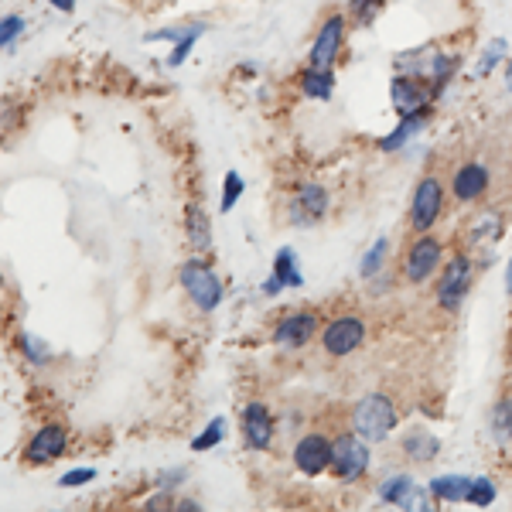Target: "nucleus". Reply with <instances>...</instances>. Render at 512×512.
<instances>
[{
    "instance_id": "nucleus-1",
    "label": "nucleus",
    "mask_w": 512,
    "mask_h": 512,
    "mask_svg": "<svg viewBox=\"0 0 512 512\" xmlns=\"http://www.w3.org/2000/svg\"><path fill=\"white\" fill-rule=\"evenodd\" d=\"M349 420H352V431L359 434L362 441L379 444L396 431L400 414H396V403L386 393H366L355 400Z\"/></svg>"
},
{
    "instance_id": "nucleus-2",
    "label": "nucleus",
    "mask_w": 512,
    "mask_h": 512,
    "mask_svg": "<svg viewBox=\"0 0 512 512\" xmlns=\"http://www.w3.org/2000/svg\"><path fill=\"white\" fill-rule=\"evenodd\" d=\"M178 280H181V287H185L188 301H192L195 308L202 311V315H212V311H216L219 304H222V297H226V287H222L219 274L205 260L181 263Z\"/></svg>"
},
{
    "instance_id": "nucleus-3",
    "label": "nucleus",
    "mask_w": 512,
    "mask_h": 512,
    "mask_svg": "<svg viewBox=\"0 0 512 512\" xmlns=\"http://www.w3.org/2000/svg\"><path fill=\"white\" fill-rule=\"evenodd\" d=\"M349 28H352L349 11L325 14V21L318 24L315 41H311V48H308V65H318V69H335V62L342 59L345 41H349Z\"/></svg>"
},
{
    "instance_id": "nucleus-4",
    "label": "nucleus",
    "mask_w": 512,
    "mask_h": 512,
    "mask_svg": "<svg viewBox=\"0 0 512 512\" xmlns=\"http://www.w3.org/2000/svg\"><path fill=\"white\" fill-rule=\"evenodd\" d=\"M475 284V260L468 253H451V260L441 267V280H437V308L441 311H458L465 304V297L472 294Z\"/></svg>"
},
{
    "instance_id": "nucleus-5",
    "label": "nucleus",
    "mask_w": 512,
    "mask_h": 512,
    "mask_svg": "<svg viewBox=\"0 0 512 512\" xmlns=\"http://www.w3.org/2000/svg\"><path fill=\"white\" fill-rule=\"evenodd\" d=\"M441 267H444V243L431 233H417V239L403 253V280L420 287Z\"/></svg>"
},
{
    "instance_id": "nucleus-6",
    "label": "nucleus",
    "mask_w": 512,
    "mask_h": 512,
    "mask_svg": "<svg viewBox=\"0 0 512 512\" xmlns=\"http://www.w3.org/2000/svg\"><path fill=\"white\" fill-rule=\"evenodd\" d=\"M444 212V181L437 175H424L417 181L414 198H410V229L414 233H431Z\"/></svg>"
},
{
    "instance_id": "nucleus-7",
    "label": "nucleus",
    "mask_w": 512,
    "mask_h": 512,
    "mask_svg": "<svg viewBox=\"0 0 512 512\" xmlns=\"http://www.w3.org/2000/svg\"><path fill=\"white\" fill-rule=\"evenodd\" d=\"M318 332H321V315L304 308V311H291V315L280 318L274 325V332H270V342L284 352H301L315 342Z\"/></svg>"
},
{
    "instance_id": "nucleus-8",
    "label": "nucleus",
    "mask_w": 512,
    "mask_h": 512,
    "mask_svg": "<svg viewBox=\"0 0 512 512\" xmlns=\"http://www.w3.org/2000/svg\"><path fill=\"white\" fill-rule=\"evenodd\" d=\"M379 502H386V506H400V509H434V492L431 485H420L414 475L407 472H396V475H386L383 482H379Z\"/></svg>"
},
{
    "instance_id": "nucleus-9",
    "label": "nucleus",
    "mask_w": 512,
    "mask_h": 512,
    "mask_svg": "<svg viewBox=\"0 0 512 512\" xmlns=\"http://www.w3.org/2000/svg\"><path fill=\"white\" fill-rule=\"evenodd\" d=\"M328 209H332L328 188L321 181H301L287 202V222L291 226H315L328 216Z\"/></svg>"
},
{
    "instance_id": "nucleus-10",
    "label": "nucleus",
    "mask_w": 512,
    "mask_h": 512,
    "mask_svg": "<svg viewBox=\"0 0 512 512\" xmlns=\"http://www.w3.org/2000/svg\"><path fill=\"white\" fill-rule=\"evenodd\" d=\"M373 465V454H369V441H362L359 434H342L335 437V461H332V475L338 482L352 485Z\"/></svg>"
},
{
    "instance_id": "nucleus-11",
    "label": "nucleus",
    "mask_w": 512,
    "mask_h": 512,
    "mask_svg": "<svg viewBox=\"0 0 512 512\" xmlns=\"http://www.w3.org/2000/svg\"><path fill=\"white\" fill-rule=\"evenodd\" d=\"M366 342V321L359 315H338L321 328V349L332 359H345V355L359 352Z\"/></svg>"
},
{
    "instance_id": "nucleus-12",
    "label": "nucleus",
    "mask_w": 512,
    "mask_h": 512,
    "mask_svg": "<svg viewBox=\"0 0 512 512\" xmlns=\"http://www.w3.org/2000/svg\"><path fill=\"white\" fill-rule=\"evenodd\" d=\"M294 468L308 478H318L325 472H332V461H335V441H328L325 434L311 431L304 434L301 441L294 444Z\"/></svg>"
},
{
    "instance_id": "nucleus-13",
    "label": "nucleus",
    "mask_w": 512,
    "mask_h": 512,
    "mask_svg": "<svg viewBox=\"0 0 512 512\" xmlns=\"http://www.w3.org/2000/svg\"><path fill=\"white\" fill-rule=\"evenodd\" d=\"M239 434H243V444L250 451H270L277 434V420L270 414L267 403L253 400L243 407V420H239Z\"/></svg>"
},
{
    "instance_id": "nucleus-14",
    "label": "nucleus",
    "mask_w": 512,
    "mask_h": 512,
    "mask_svg": "<svg viewBox=\"0 0 512 512\" xmlns=\"http://www.w3.org/2000/svg\"><path fill=\"white\" fill-rule=\"evenodd\" d=\"M65 448H69V431L59 420H52V424H41L31 434V441L24 444V461L28 465H52V461L62 458Z\"/></svg>"
},
{
    "instance_id": "nucleus-15",
    "label": "nucleus",
    "mask_w": 512,
    "mask_h": 512,
    "mask_svg": "<svg viewBox=\"0 0 512 512\" xmlns=\"http://www.w3.org/2000/svg\"><path fill=\"white\" fill-rule=\"evenodd\" d=\"M390 103L396 110V117H410V113H424L431 110L434 96H431V86L427 79L420 76H396L390 79Z\"/></svg>"
},
{
    "instance_id": "nucleus-16",
    "label": "nucleus",
    "mask_w": 512,
    "mask_h": 512,
    "mask_svg": "<svg viewBox=\"0 0 512 512\" xmlns=\"http://www.w3.org/2000/svg\"><path fill=\"white\" fill-rule=\"evenodd\" d=\"M489 185H492V175L482 161L458 164L451 175V195H454V202H461V205H472L478 198H485L489 195Z\"/></svg>"
},
{
    "instance_id": "nucleus-17",
    "label": "nucleus",
    "mask_w": 512,
    "mask_h": 512,
    "mask_svg": "<svg viewBox=\"0 0 512 512\" xmlns=\"http://www.w3.org/2000/svg\"><path fill=\"white\" fill-rule=\"evenodd\" d=\"M502 233H506V219H502V212L499 209H478L465 226V243L472 246V250H489V246L499 243Z\"/></svg>"
},
{
    "instance_id": "nucleus-18",
    "label": "nucleus",
    "mask_w": 512,
    "mask_h": 512,
    "mask_svg": "<svg viewBox=\"0 0 512 512\" xmlns=\"http://www.w3.org/2000/svg\"><path fill=\"white\" fill-rule=\"evenodd\" d=\"M400 451L407 454L410 461L424 465V461H434L437 454H441V437H437L431 427H424V424L407 427V431L400 434Z\"/></svg>"
},
{
    "instance_id": "nucleus-19",
    "label": "nucleus",
    "mask_w": 512,
    "mask_h": 512,
    "mask_svg": "<svg viewBox=\"0 0 512 512\" xmlns=\"http://www.w3.org/2000/svg\"><path fill=\"white\" fill-rule=\"evenodd\" d=\"M297 93L304 99H315V103H328L335 96V69H318V65L301 69L297 72Z\"/></svg>"
},
{
    "instance_id": "nucleus-20",
    "label": "nucleus",
    "mask_w": 512,
    "mask_h": 512,
    "mask_svg": "<svg viewBox=\"0 0 512 512\" xmlns=\"http://www.w3.org/2000/svg\"><path fill=\"white\" fill-rule=\"evenodd\" d=\"M427 120H431V110H424V113H410V117H400V123L390 130L386 137H379V151L383 154H396V151H403V147L410 144L417 134H424V127H427Z\"/></svg>"
},
{
    "instance_id": "nucleus-21",
    "label": "nucleus",
    "mask_w": 512,
    "mask_h": 512,
    "mask_svg": "<svg viewBox=\"0 0 512 512\" xmlns=\"http://www.w3.org/2000/svg\"><path fill=\"white\" fill-rule=\"evenodd\" d=\"M434 55H437V48H431V45H417V48H407V52H396L393 55V72H396V76L427 79V76H431Z\"/></svg>"
},
{
    "instance_id": "nucleus-22",
    "label": "nucleus",
    "mask_w": 512,
    "mask_h": 512,
    "mask_svg": "<svg viewBox=\"0 0 512 512\" xmlns=\"http://www.w3.org/2000/svg\"><path fill=\"white\" fill-rule=\"evenodd\" d=\"M472 482L475 478L472 475H458V472H451V475H437L431 478V492H434V499L437 502H468V495H472Z\"/></svg>"
},
{
    "instance_id": "nucleus-23",
    "label": "nucleus",
    "mask_w": 512,
    "mask_h": 512,
    "mask_svg": "<svg viewBox=\"0 0 512 512\" xmlns=\"http://www.w3.org/2000/svg\"><path fill=\"white\" fill-rule=\"evenodd\" d=\"M458 69H461V59H458V55L441 52V48H437V55H434V62H431V76H427V86H431L434 103L444 96V89H448L451 82H454V76H458Z\"/></svg>"
},
{
    "instance_id": "nucleus-24",
    "label": "nucleus",
    "mask_w": 512,
    "mask_h": 512,
    "mask_svg": "<svg viewBox=\"0 0 512 512\" xmlns=\"http://www.w3.org/2000/svg\"><path fill=\"white\" fill-rule=\"evenodd\" d=\"M185 233H188V243H192V250L205 253L212 246V219L209 212L202 209V205H188L185 209Z\"/></svg>"
},
{
    "instance_id": "nucleus-25",
    "label": "nucleus",
    "mask_w": 512,
    "mask_h": 512,
    "mask_svg": "<svg viewBox=\"0 0 512 512\" xmlns=\"http://www.w3.org/2000/svg\"><path fill=\"white\" fill-rule=\"evenodd\" d=\"M489 434L499 448L512 444V396H499L495 407L489 410Z\"/></svg>"
},
{
    "instance_id": "nucleus-26",
    "label": "nucleus",
    "mask_w": 512,
    "mask_h": 512,
    "mask_svg": "<svg viewBox=\"0 0 512 512\" xmlns=\"http://www.w3.org/2000/svg\"><path fill=\"white\" fill-rule=\"evenodd\" d=\"M509 62V38H489L478 52V62H475V76L478 79H489L499 65Z\"/></svg>"
},
{
    "instance_id": "nucleus-27",
    "label": "nucleus",
    "mask_w": 512,
    "mask_h": 512,
    "mask_svg": "<svg viewBox=\"0 0 512 512\" xmlns=\"http://www.w3.org/2000/svg\"><path fill=\"white\" fill-rule=\"evenodd\" d=\"M274 277L284 284V291H297V287H304V274H301V267H297V253L291 250V246H280L277 250Z\"/></svg>"
},
{
    "instance_id": "nucleus-28",
    "label": "nucleus",
    "mask_w": 512,
    "mask_h": 512,
    "mask_svg": "<svg viewBox=\"0 0 512 512\" xmlns=\"http://www.w3.org/2000/svg\"><path fill=\"white\" fill-rule=\"evenodd\" d=\"M386 260H390V239L379 236L366 253H362L359 263V277L362 280H376L379 274H386Z\"/></svg>"
},
{
    "instance_id": "nucleus-29",
    "label": "nucleus",
    "mask_w": 512,
    "mask_h": 512,
    "mask_svg": "<svg viewBox=\"0 0 512 512\" xmlns=\"http://www.w3.org/2000/svg\"><path fill=\"white\" fill-rule=\"evenodd\" d=\"M18 352L31 362V366H48V362H52V345L31 332L18 335Z\"/></svg>"
},
{
    "instance_id": "nucleus-30",
    "label": "nucleus",
    "mask_w": 512,
    "mask_h": 512,
    "mask_svg": "<svg viewBox=\"0 0 512 512\" xmlns=\"http://www.w3.org/2000/svg\"><path fill=\"white\" fill-rule=\"evenodd\" d=\"M205 28H209V24H198V28L195 31H188V35L185 38H178L175 41V45H171V52H168V59H164V65H168V69H181V65H185L188 62V55H192L195 52V45H198V38H202L205 35Z\"/></svg>"
},
{
    "instance_id": "nucleus-31",
    "label": "nucleus",
    "mask_w": 512,
    "mask_h": 512,
    "mask_svg": "<svg viewBox=\"0 0 512 512\" xmlns=\"http://www.w3.org/2000/svg\"><path fill=\"white\" fill-rule=\"evenodd\" d=\"M24 28H28V18H24V14H14V11L4 14V21H0V48H4V55H11L14 48H18Z\"/></svg>"
},
{
    "instance_id": "nucleus-32",
    "label": "nucleus",
    "mask_w": 512,
    "mask_h": 512,
    "mask_svg": "<svg viewBox=\"0 0 512 512\" xmlns=\"http://www.w3.org/2000/svg\"><path fill=\"white\" fill-rule=\"evenodd\" d=\"M383 7H386V0H349L345 4V11H349V18L355 21V24H373L379 14H383Z\"/></svg>"
},
{
    "instance_id": "nucleus-33",
    "label": "nucleus",
    "mask_w": 512,
    "mask_h": 512,
    "mask_svg": "<svg viewBox=\"0 0 512 512\" xmlns=\"http://www.w3.org/2000/svg\"><path fill=\"white\" fill-rule=\"evenodd\" d=\"M222 441H226V417H216V420H209V427L192 441V451H212V448H219Z\"/></svg>"
},
{
    "instance_id": "nucleus-34",
    "label": "nucleus",
    "mask_w": 512,
    "mask_h": 512,
    "mask_svg": "<svg viewBox=\"0 0 512 512\" xmlns=\"http://www.w3.org/2000/svg\"><path fill=\"white\" fill-rule=\"evenodd\" d=\"M243 192H246V181H243V175H239V171H229L226 181H222L219 209H222V212H233V205L239 202V198H243Z\"/></svg>"
},
{
    "instance_id": "nucleus-35",
    "label": "nucleus",
    "mask_w": 512,
    "mask_h": 512,
    "mask_svg": "<svg viewBox=\"0 0 512 512\" xmlns=\"http://www.w3.org/2000/svg\"><path fill=\"white\" fill-rule=\"evenodd\" d=\"M495 499H499V489H495V482H492V478H485V475H478L475 482H472V495H468V506L489 509Z\"/></svg>"
},
{
    "instance_id": "nucleus-36",
    "label": "nucleus",
    "mask_w": 512,
    "mask_h": 512,
    "mask_svg": "<svg viewBox=\"0 0 512 512\" xmlns=\"http://www.w3.org/2000/svg\"><path fill=\"white\" fill-rule=\"evenodd\" d=\"M198 24L202 21H181V24H168V28H158V31H151V35H147V41H171V45H175L178 38H185L188 31H195Z\"/></svg>"
},
{
    "instance_id": "nucleus-37",
    "label": "nucleus",
    "mask_w": 512,
    "mask_h": 512,
    "mask_svg": "<svg viewBox=\"0 0 512 512\" xmlns=\"http://www.w3.org/2000/svg\"><path fill=\"white\" fill-rule=\"evenodd\" d=\"M86 482H96V468H72L59 478L62 489H82Z\"/></svg>"
},
{
    "instance_id": "nucleus-38",
    "label": "nucleus",
    "mask_w": 512,
    "mask_h": 512,
    "mask_svg": "<svg viewBox=\"0 0 512 512\" xmlns=\"http://www.w3.org/2000/svg\"><path fill=\"white\" fill-rule=\"evenodd\" d=\"M185 468H168V472H158L154 478V489H164V492H175L181 482H185Z\"/></svg>"
},
{
    "instance_id": "nucleus-39",
    "label": "nucleus",
    "mask_w": 512,
    "mask_h": 512,
    "mask_svg": "<svg viewBox=\"0 0 512 512\" xmlns=\"http://www.w3.org/2000/svg\"><path fill=\"white\" fill-rule=\"evenodd\" d=\"M260 291L267 294V297H277L280 291H284V284H280V280H277L274 274H270L267 280H263V287H260Z\"/></svg>"
},
{
    "instance_id": "nucleus-40",
    "label": "nucleus",
    "mask_w": 512,
    "mask_h": 512,
    "mask_svg": "<svg viewBox=\"0 0 512 512\" xmlns=\"http://www.w3.org/2000/svg\"><path fill=\"white\" fill-rule=\"evenodd\" d=\"M48 4H52L55 11H62V14H72V11H76L79 0H48Z\"/></svg>"
},
{
    "instance_id": "nucleus-41",
    "label": "nucleus",
    "mask_w": 512,
    "mask_h": 512,
    "mask_svg": "<svg viewBox=\"0 0 512 512\" xmlns=\"http://www.w3.org/2000/svg\"><path fill=\"white\" fill-rule=\"evenodd\" d=\"M175 509H185V512H195V509H202V506H198V502H195V499H178V502H175Z\"/></svg>"
},
{
    "instance_id": "nucleus-42",
    "label": "nucleus",
    "mask_w": 512,
    "mask_h": 512,
    "mask_svg": "<svg viewBox=\"0 0 512 512\" xmlns=\"http://www.w3.org/2000/svg\"><path fill=\"white\" fill-rule=\"evenodd\" d=\"M506 294L512 297V256L506 260Z\"/></svg>"
},
{
    "instance_id": "nucleus-43",
    "label": "nucleus",
    "mask_w": 512,
    "mask_h": 512,
    "mask_svg": "<svg viewBox=\"0 0 512 512\" xmlns=\"http://www.w3.org/2000/svg\"><path fill=\"white\" fill-rule=\"evenodd\" d=\"M239 72H243V76H256V62H243L239 65Z\"/></svg>"
},
{
    "instance_id": "nucleus-44",
    "label": "nucleus",
    "mask_w": 512,
    "mask_h": 512,
    "mask_svg": "<svg viewBox=\"0 0 512 512\" xmlns=\"http://www.w3.org/2000/svg\"><path fill=\"white\" fill-rule=\"evenodd\" d=\"M506 89H509V93H512V59L506 62Z\"/></svg>"
},
{
    "instance_id": "nucleus-45",
    "label": "nucleus",
    "mask_w": 512,
    "mask_h": 512,
    "mask_svg": "<svg viewBox=\"0 0 512 512\" xmlns=\"http://www.w3.org/2000/svg\"><path fill=\"white\" fill-rule=\"evenodd\" d=\"M509 359H512V332H509Z\"/></svg>"
}]
</instances>
